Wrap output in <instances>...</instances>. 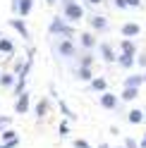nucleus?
Wrapping results in <instances>:
<instances>
[{
    "label": "nucleus",
    "mask_w": 146,
    "mask_h": 148,
    "mask_svg": "<svg viewBox=\"0 0 146 148\" xmlns=\"http://www.w3.org/2000/svg\"><path fill=\"white\" fill-rule=\"evenodd\" d=\"M48 31H50V36H60V38H72L74 41V24H70L65 17H53L50 19V24H48Z\"/></svg>",
    "instance_id": "f257e3e1"
},
{
    "label": "nucleus",
    "mask_w": 146,
    "mask_h": 148,
    "mask_svg": "<svg viewBox=\"0 0 146 148\" xmlns=\"http://www.w3.org/2000/svg\"><path fill=\"white\" fill-rule=\"evenodd\" d=\"M62 17L70 22V24H77V22H81L84 19V7H81L79 3H70V5H65L62 7Z\"/></svg>",
    "instance_id": "f03ea898"
},
{
    "label": "nucleus",
    "mask_w": 146,
    "mask_h": 148,
    "mask_svg": "<svg viewBox=\"0 0 146 148\" xmlns=\"http://www.w3.org/2000/svg\"><path fill=\"white\" fill-rule=\"evenodd\" d=\"M55 50L60 58H65V60H72L77 55V43L72 41V38H60V43L55 45Z\"/></svg>",
    "instance_id": "7ed1b4c3"
},
{
    "label": "nucleus",
    "mask_w": 146,
    "mask_h": 148,
    "mask_svg": "<svg viewBox=\"0 0 146 148\" xmlns=\"http://www.w3.org/2000/svg\"><path fill=\"white\" fill-rule=\"evenodd\" d=\"M10 7L17 17H29L31 10H34V0H12Z\"/></svg>",
    "instance_id": "20e7f679"
},
{
    "label": "nucleus",
    "mask_w": 146,
    "mask_h": 148,
    "mask_svg": "<svg viewBox=\"0 0 146 148\" xmlns=\"http://www.w3.org/2000/svg\"><path fill=\"white\" fill-rule=\"evenodd\" d=\"M98 53H101V60L103 62H108V64H113V62H117V53H115V48H113V43H98Z\"/></svg>",
    "instance_id": "39448f33"
},
{
    "label": "nucleus",
    "mask_w": 146,
    "mask_h": 148,
    "mask_svg": "<svg viewBox=\"0 0 146 148\" xmlns=\"http://www.w3.org/2000/svg\"><path fill=\"white\" fill-rule=\"evenodd\" d=\"M86 22H89V26L94 31H98V34H103V31H108V19L103 14H89L86 17Z\"/></svg>",
    "instance_id": "423d86ee"
},
{
    "label": "nucleus",
    "mask_w": 146,
    "mask_h": 148,
    "mask_svg": "<svg viewBox=\"0 0 146 148\" xmlns=\"http://www.w3.org/2000/svg\"><path fill=\"white\" fill-rule=\"evenodd\" d=\"M79 45H81L84 50H94L96 45H98L96 34H94V31H81V34H79Z\"/></svg>",
    "instance_id": "0eeeda50"
},
{
    "label": "nucleus",
    "mask_w": 146,
    "mask_h": 148,
    "mask_svg": "<svg viewBox=\"0 0 146 148\" xmlns=\"http://www.w3.org/2000/svg\"><path fill=\"white\" fill-rule=\"evenodd\" d=\"M98 105H101L103 110H117V105H120V100H117L115 93H101V98H98Z\"/></svg>",
    "instance_id": "6e6552de"
},
{
    "label": "nucleus",
    "mask_w": 146,
    "mask_h": 148,
    "mask_svg": "<svg viewBox=\"0 0 146 148\" xmlns=\"http://www.w3.org/2000/svg\"><path fill=\"white\" fill-rule=\"evenodd\" d=\"M7 24H10V26H12V29L22 36L24 41H29V29H26V24L19 19V17H10V22H7Z\"/></svg>",
    "instance_id": "1a4fd4ad"
},
{
    "label": "nucleus",
    "mask_w": 146,
    "mask_h": 148,
    "mask_svg": "<svg viewBox=\"0 0 146 148\" xmlns=\"http://www.w3.org/2000/svg\"><path fill=\"white\" fill-rule=\"evenodd\" d=\"M120 34L125 36V38H136V36L141 34V26L136 24V22H127V24H122V29H120Z\"/></svg>",
    "instance_id": "9d476101"
},
{
    "label": "nucleus",
    "mask_w": 146,
    "mask_h": 148,
    "mask_svg": "<svg viewBox=\"0 0 146 148\" xmlns=\"http://www.w3.org/2000/svg\"><path fill=\"white\" fill-rule=\"evenodd\" d=\"M29 105H31V103H29V93L24 91V93H22L19 98L14 100V112H17V115H24V112H29Z\"/></svg>",
    "instance_id": "9b49d317"
},
{
    "label": "nucleus",
    "mask_w": 146,
    "mask_h": 148,
    "mask_svg": "<svg viewBox=\"0 0 146 148\" xmlns=\"http://www.w3.org/2000/svg\"><path fill=\"white\" fill-rule=\"evenodd\" d=\"M134 64H136V55H129V53H120V55H117V67L132 69Z\"/></svg>",
    "instance_id": "f8f14e48"
},
{
    "label": "nucleus",
    "mask_w": 146,
    "mask_h": 148,
    "mask_svg": "<svg viewBox=\"0 0 146 148\" xmlns=\"http://www.w3.org/2000/svg\"><path fill=\"white\" fill-rule=\"evenodd\" d=\"M144 81V74H127L125 77V88H141Z\"/></svg>",
    "instance_id": "ddd939ff"
},
{
    "label": "nucleus",
    "mask_w": 146,
    "mask_h": 148,
    "mask_svg": "<svg viewBox=\"0 0 146 148\" xmlns=\"http://www.w3.org/2000/svg\"><path fill=\"white\" fill-rule=\"evenodd\" d=\"M89 86H91V91H96V93H105L108 81H105V77H94L89 81Z\"/></svg>",
    "instance_id": "4468645a"
},
{
    "label": "nucleus",
    "mask_w": 146,
    "mask_h": 148,
    "mask_svg": "<svg viewBox=\"0 0 146 148\" xmlns=\"http://www.w3.org/2000/svg\"><path fill=\"white\" fill-rule=\"evenodd\" d=\"M127 119H129V124H141L144 119H146V110H129V112H127Z\"/></svg>",
    "instance_id": "2eb2a0df"
},
{
    "label": "nucleus",
    "mask_w": 146,
    "mask_h": 148,
    "mask_svg": "<svg viewBox=\"0 0 146 148\" xmlns=\"http://www.w3.org/2000/svg\"><path fill=\"white\" fill-rule=\"evenodd\" d=\"M14 84H17V74L14 72L0 74V86H3V88H14Z\"/></svg>",
    "instance_id": "dca6fc26"
},
{
    "label": "nucleus",
    "mask_w": 146,
    "mask_h": 148,
    "mask_svg": "<svg viewBox=\"0 0 146 148\" xmlns=\"http://www.w3.org/2000/svg\"><path fill=\"white\" fill-rule=\"evenodd\" d=\"M120 53L136 55V43H134V38H122V41H120Z\"/></svg>",
    "instance_id": "f3484780"
},
{
    "label": "nucleus",
    "mask_w": 146,
    "mask_h": 148,
    "mask_svg": "<svg viewBox=\"0 0 146 148\" xmlns=\"http://www.w3.org/2000/svg\"><path fill=\"white\" fill-rule=\"evenodd\" d=\"M48 108H50L48 98H41L39 103H36V117H39V119H43L45 115H48Z\"/></svg>",
    "instance_id": "a211bd4d"
},
{
    "label": "nucleus",
    "mask_w": 146,
    "mask_h": 148,
    "mask_svg": "<svg viewBox=\"0 0 146 148\" xmlns=\"http://www.w3.org/2000/svg\"><path fill=\"white\" fill-rule=\"evenodd\" d=\"M136 98H139V88H122L120 93V100H125V103H132Z\"/></svg>",
    "instance_id": "6ab92c4d"
},
{
    "label": "nucleus",
    "mask_w": 146,
    "mask_h": 148,
    "mask_svg": "<svg viewBox=\"0 0 146 148\" xmlns=\"http://www.w3.org/2000/svg\"><path fill=\"white\" fill-rule=\"evenodd\" d=\"M77 77H79V81H91L94 72H91V67H77Z\"/></svg>",
    "instance_id": "aec40b11"
},
{
    "label": "nucleus",
    "mask_w": 146,
    "mask_h": 148,
    "mask_svg": "<svg viewBox=\"0 0 146 148\" xmlns=\"http://www.w3.org/2000/svg\"><path fill=\"white\" fill-rule=\"evenodd\" d=\"M0 53L12 55V53H14V43H12L10 38H0Z\"/></svg>",
    "instance_id": "412c9836"
},
{
    "label": "nucleus",
    "mask_w": 146,
    "mask_h": 148,
    "mask_svg": "<svg viewBox=\"0 0 146 148\" xmlns=\"http://www.w3.org/2000/svg\"><path fill=\"white\" fill-rule=\"evenodd\" d=\"M94 64V55H91V50H84V55L79 58V67H91Z\"/></svg>",
    "instance_id": "4be33fe9"
},
{
    "label": "nucleus",
    "mask_w": 146,
    "mask_h": 148,
    "mask_svg": "<svg viewBox=\"0 0 146 148\" xmlns=\"http://www.w3.org/2000/svg\"><path fill=\"white\" fill-rule=\"evenodd\" d=\"M60 112L65 115L67 119H77V115H74V112H72V110H70V105L65 103V100H60Z\"/></svg>",
    "instance_id": "5701e85b"
},
{
    "label": "nucleus",
    "mask_w": 146,
    "mask_h": 148,
    "mask_svg": "<svg viewBox=\"0 0 146 148\" xmlns=\"http://www.w3.org/2000/svg\"><path fill=\"white\" fill-rule=\"evenodd\" d=\"M12 124V117H7V115H0V134L5 132V129H10Z\"/></svg>",
    "instance_id": "b1692460"
},
{
    "label": "nucleus",
    "mask_w": 146,
    "mask_h": 148,
    "mask_svg": "<svg viewBox=\"0 0 146 148\" xmlns=\"http://www.w3.org/2000/svg\"><path fill=\"white\" fill-rule=\"evenodd\" d=\"M14 138H17L14 129H5V132H3V141H14Z\"/></svg>",
    "instance_id": "393cba45"
},
{
    "label": "nucleus",
    "mask_w": 146,
    "mask_h": 148,
    "mask_svg": "<svg viewBox=\"0 0 146 148\" xmlns=\"http://www.w3.org/2000/svg\"><path fill=\"white\" fill-rule=\"evenodd\" d=\"M58 132H60V136H70V124H67V122H60Z\"/></svg>",
    "instance_id": "a878e982"
},
{
    "label": "nucleus",
    "mask_w": 146,
    "mask_h": 148,
    "mask_svg": "<svg viewBox=\"0 0 146 148\" xmlns=\"http://www.w3.org/2000/svg\"><path fill=\"white\" fill-rule=\"evenodd\" d=\"M74 148H94L89 141H84V138H74Z\"/></svg>",
    "instance_id": "bb28decb"
},
{
    "label": "nucleus",
    "mask_w": 146,
    "mask_h": 148,
    "mask_svg": "<svg viewBox=\"0 0 146 148\" xmlns=\"http://www.w3.org/2000/svg\"><path fill=\"white\" fill-rule=\"evenodd\" d=\"M136 64L146 69V53H136Z\"/></svg>",
    "instance_id": "cd10ccee"
},
{
    "label": "nucleus",
    "mask_w": 146,
    "mask_h": 148,
    "mask_svg": "<svg viewBox=\"0 0 146 148\" xmlns=\"http://www.w3.org/2000/svg\"><path fill=\"white\" fill-rule=\"evenodd\" d=\"M139 143H136V138H132V136H127L125 138V148H136Z\"/></svg>",
    "instance_id": "c85d7f7f"
},
{
    "label": "nucleus",
    "mask_w": 146,
    "mask_h": 148,
    "mask_svg": "<svg viewBox=\"0 0 146 148\" xmlns=\"http://www.w3.org/2000/svg\"><path fill=\"white\" fill-rule=\"evenodd\" d=\"M113 5L117 7V10H127V7H129V5H127V0H113Z\"/></svg>",
    "instance_id": "c756f323"
},
{
    "label": "nucleus",
    "mask_w": 146,
    "mask_h": 148,
    "mask_svg": "<svg viewBox=\"0 0 146 148\" xmlns=\"http://www.w3.org/2000/svg\"><path fill=\"white\" fill-rule=\"evenodd\" d=\"M17 143H19V138H14V141H3V143H0V148H14Z\"/></svg>",
    "instance_id": "7c9ffc66"
},
{
    "label": "nucleus",
    "mask_w": 146,
    "mask_h": 148,
    "mask_svg": "<svg viewBox=\"0 0 146 148\" xmlns=\"http://www.w3.org/2000/svg\"><path fill=\"white\" fill-rule=\"evenodd\" d=\"M127 5L129 7H141V0H127Z\"/></svg>",
    "instance_id": "2f4dec72"
},
{
    "label": "nucleus",
    "mask_w": 146,
    "mask_h": 148,
    "mask_svg": "<svg viewBox=\"0 0 146 148\" xmlns=\"http://www.w3.org/2000/svg\"><path fill=\"white\" fill-rule=\"evenodd\" d=\"M139 148H146V134L141 136V141H139Z\"/></svg>",
    "instance_id": "473e14b6"
},
{
    "label": "nucleus",
    "mask_w": 146,
    "mask_h": 148,
    "mask_svg": "<svg viewBox=\"0 0 146 148\" xmlns=\"http://www.w3.org/2000/svg\"><path fill=\"white\" fill-rule=\"evenodd\" d=\"M86 3H89V5H101L103 0H86Z\"/></svg>",
    "instance_id": "72a5a7b5"
},
{
    "label": "nucleus",
    "mask_w": 146,
    "mask_h": 148,
    "mask_svg": "<svg viewBox=\"0 0 146 148\" xmlns=\"http://www.w3.org/2000/svg\"><path fill=\"white\" fill-rule=\"evenodd\" d=\"M58 3V0H45V5H55Z\"/></svg>",
    "instance_id": "f704fd0d"
},
{
    "label": "nucleus",
    "mask_w": 146,
    "mask_h": 148,
    "mask_svg": "<svg viewBox=\"0 0 146 148\" xmlns=\"http://www.w3.org/2000/svg\"><path fill=\"white\" fill-rule=\"evenodd\" d=\"M98 148H110V146H108V143H98Z\"/></svg>",
    "instance_id": "c9c22d12"
},
{
    "label": "nucleus",
    "mask_w": 146,
    "mask_h": 148,
    "mask_svg": "<svg viewBox=\"0 0 146 148\" xmlns=\"http://www.w3.org/2000/svg\"><path fill=\"white\" fill-rule=\"evenodd\" d=\"M144 81H146V69H144Z\"/></svg>",
    "instance_id": "e433bc0d"
},
{
    "label": "nucleus",
    "mask_w": 146,
    "mask_h": 148,
    "mask_svg": "<svg viewBox=\"0 0 146 148\" xmlns=\"http://www.w3.org/2000/svg\"><path fill=\"white\" fill-rule=\"evenodd\" d=\"M0 38H3V34H0Z\"/></svg>",
    "instance_id": "4c0bfd02"
},
{
    "label": "nucleus",
    "mask_w": 146,
    "mask_h": 148,
    "mask_svg": "<svg viewBox=\"0 0 146 148\" xmlns=\"http://www.w3.org/2000/svg\"><path fill=\"white\" fill-rule=\"evenodd\" d=\"M122 148H125V146H122Z\"/></svg>",
    "instance_id": "58836bf2"
}]
</instances>
